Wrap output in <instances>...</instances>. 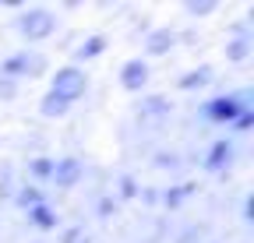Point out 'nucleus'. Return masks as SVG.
<instances>
[{
  "label": "nucleus",
  "mask_w": 254,
  "mask_h": 243,
  "mask_svg": "<svg viewBox=\"0 0 254 243\" xmlns=\"http://www.w3.org/2000/svg\"><path fill=\"white\" fill-rule=\"evenodd\" d=\"M18 204H25V208H36V204H43V194H39V191H32V187H25V191L18 194Z\"/></svg>",
  "instance_id": "nucleus-15"
},
{
  "label": "nucleus",
  "mask_w": 254,
  "mask_h": 243,
  "mask_svg": "<svg viewBox=\"0 0 254 243\" xmlns=\"http://www.w3.org/2000/svg\"><path fill=\"white\" fill-rule=\"evenodd\" d=\"M120 81H124V88H127V92H138V88L148 81V67L141 64V60H131V64H124Z\"/></svg>",
  "instance_id": "nucleus-6"
},
{
  "label": "nucleus",
  "mask_w": 254,
  "mask_h": 243,
  "mask_svg": "<svg viewBox=\"0 0 254 243\" xmlns=\"http://www.w3.org/2000/svg\"><path fill=\"white\" fill-rule=\"evenodd\" d=\"M32 222H36L39 229H53L57 226V215H53L46 204H36V208H32Z\"/></svg>",
  "instance_id": "nucleus-10"
},
{
  "label": "nucleus",
  "mask_w": 254,
  "mask_h": 243,
  "mask_svg": "<svg viewBox=\"0 0 254 243\" xmlns=\"http://www.w3.org/2000/svg\"><path fill=\"white\" fill-rule=\"evenodd\" d=\"M18 28H21V36H28V39H46L53 28H57V18H53L46 7H32V11L21 14Z\"/></svg>",
  "instance_id": "nucleus-3"
},
{
  "label": "nucleus",
  "mask_w": 254,
  "mask_h": 243,
  "mask_svg": "<svg viewBox=\"0 0 254 243\" xmlns=\"http://www.w3.org/2000/svg\"><path fill=\"white\" fill-rule=\"evenodd\" d=\"M53 180H57V187H74L78 180H81V162L78 159L53 162Z\"/></svg>",
  "instance_id": "nucleus-5"
},
{
  "label": "nucleus",
  "mask_w": 254,
  "mask_h": 243,
  "mask_svg": "<svg viewBox=\"0 0 254 243\" xmlns=\"http://www.w3.org/2000/svg\"><path fill=\"white\" fill-rule=\"evenodd\" d=\"M251 124H254V113H244V116H237V127H240V131H247Z\"/></svg>",
  "instance_id": "nucleus-18"
},
{
  "label": "nucleus",
  "mask_w": 254,
  "mask_h": 243,
  "mask_svg": "<svg viewBox=\"0 0 254 243\" xmlns=\"http://www.w3.org/2000/svg\"><path fill=\"white\" fill-rule=\"evenodd\" d=\"M85 74L78 71V67H60L57 71V78H53V88H50V96H57L60 102H74V99H81L85 96Z\"/></svg>",
  "instance_id": "nucleus-1"
},
{
  "label": "nucleus",
  "mask_w": 254,
  "mask_h": 243,
  "mask_svg": "<svg viewBox=\"0 0 254 243\" xmlns=\"http://www.w3.org/2000/svg\"><path fill=\"white\" fill-rule=\"evenodd\" d=\"M163 113H170V102H166V99H148V102L141 106V116H145V120H159Z\"/></svg>",
  "instance_id": "nucleus-11"
},
{
  "label": "nucleus",
  "mask_w": 254,
  "mask_h": 243,
  "mask_svg": "<svg viewBox=\"0 0 254 243\" xmlns=\"http://www.w3.org/2000/svg\"><path fill=\"white\" fill-rule=\"evenodd\" d=\"M230 155H233V141H215V145H212V155L205 159V169L215 173L222 162H230Z\"/></svg>",
  "instance_id": "nucleus-7"
},
{
  "label": "nucleus",
  "mask_w": 254,
  "mask_h": 243,
  "mask_svg": "<svg viewBox=\"0 0 254 243\" xmlns=\"http://www.w3.org/2000/svg\"><path fill=\"white\" fill-rule=\"evenodd\" d=\"M208 78H212V71L208 67H198V71H190V74L180 78V88H187V92H190V88H205Z\"/></svg>",
  "instance_id": "nucleus-9"
},
{
  "label": "nucleus",
  "mask_w": 254,
  "mask_h": 243,
  "mask_svg": "<svg viewBox=\"0 0 254 243\" xmlns=\"http://www.w3.org/2000/svg\"><path fill=\"white\" fill-rule=\"evenodd\" d=\"M187 191H190V187H177V191H166V204H170V208H177V204L184 201V194H187Z\"/></svg>",
  "instance_id": "nucleus-17"
},
{
  "label": "nucleus",
  "mask_w": 254,
  "mask_h": 243,
  "mask_svg": "<svg viewBox=\"0 0 254 243\" xmlns=\"http://www.w3.org/2000/svg\"><path fill=\"white\" fill-rule=\"evenodd\" d=\"M28 173L36 176V180H46V176H53V162L50 159H32L28 162Z\"/></svg>",
  "instance_id": "nucleus-14"
},
{
  "label": "nucleus",
  "mask_w": 254,
  "mask_h": 243,
  "mask_svg": "<svg viewBox=\"0 0 254 243\" xmlns=\"http://www.w3.org/2000/svg\"><path fill=\"white\" fill-rule=\"evenodd\" d=\"M173 46V32L170 28H163V32H152V39H148V53L155 56V53H166Z\"/></svg>",
  "instance_id": "nucleus-8"
},
{
  "label": "nucleus",
  "mask_w": 254,
  "mask_h": 243,
  "mask_svg": "<svg viewBox=\"0 0 254 243\" xmlns=\"http://www.w3.org/2000/svg\"><path fill=\"white\" fill-rule=\"evenodd\" d=\"M103 49H106V39H103V36H95V39H88V43L78 49V60H92V56H99Z\"/></svg>",
  "instance_id": "nucleus-12"
},
{
  "label": "nucleus",
  "mask_w": 254,
  "mask_h": 243,
  "mask_svg": "<svg viewBox=\"0 0 254 243\" xmlns=\"http://www.w3.org/2000/svg\"><path fill=\"white\" fill-rule=\"evenodd\" d=\"M226 56H230V60H244V56H247V39H237V43L226 49Z\"/></svg>",
  "instance_id": "nucleus-16"
},
{
  "label": "nucleus",
  "mask_w": 254,
  "mask_h": 243,
  "mask_svg": "<svg viewBox=\"0 0 254 243\" xmlns=\"http://www.w3.org/2000/svg\"><path fill=\"white\" fill-rule=\"evenodd\" d=\"M4 71L7 78H14V74H39L43 71V56H36V53H14V56H7L4 60Z\"/></svg>",
  "instance_id": "nucleus-4"
},
{
  "label": "nucleus",
  "mask_w": 254,
  "mask_h": 243,
  "mask_svg": "<svg viewBox=\"0 0 254 243\" xmlns=\"http://www.w3.org/2000/svg\"><path fill=\"white\" fill-rule=\"evenodd\" d=\"M39 109H43V116H64V113H67V102H60L57 96H46Z\"/></svg>",
  "instance_id": "nucleus-13"
},
{
  "label": "nucleus",
  "mask_w": 254,
  "mask_h": 243,
  "mask_svg": "<svg viewBox=\"0 0 254 243\" xmlns=\"http://www.w3.org/2000/svg\"><path fill=\"white\" fill-rule=\"evenodd\" d=\"M201 113H205V120H212V124H233L240 113H251V109H247V99H237V96H219V99H212Z\"/></svg>",
  "instance_id": "nucleus-2"
}]
</instances>
